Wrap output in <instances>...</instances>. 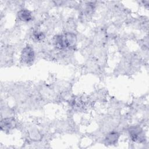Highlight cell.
I'll list each match as a JSON object with an SVG mask.
<instances>
[{"mask_svg":"<svg viewBox=\"0 0 149 149\" xmlns=\"http://www.w3.org/2000/svg\"><path fill=\"white\" fill-rule=\"evenodd\" d=\"M76 42V35L71 33H67L63 35L56 36L54 38V44L56 47L59 49L73 47L75 45Z\"/></svg>","mask_w":149,"mask_h":149,"instance_id":"cell-1","label":"cell"},{"mask_svg":"<svg viewBox=\"0 0 149 149\" xmlns=\"http://www.w3.org/2000/svg\"><path fill=\"white\" fill-rule=\"evenodd\" d=\"M34 58V52L33 48L29 45L24 47L21 54V61L24 63H31Z\"/></svg>","mask_w":149,"mask_h":149,"instance_id":"cell-2","label":"cell"},{"mask_svg":"<svg viewBox=\"0 0 149 149\" xmlns=\"http://www.w3.org/2000/svg\"><path fill=\"white\" fill-rule=\"evenodd\" d=\"M129 132L130 136L133 141L141 142L143 140V134L140 128L138 127H133Z\"/></svg>","mask_w":149,"mask_h":149,"instance_id":"cell-3","label":"cell"},{"mask_svg":"<svg viewBox=\"0 0 149 149\" xmlns=\"http://www.w3.org/2000/svg\"><path fill=\"white\" fill-rule=\"evenodd\" d=\"M15 121L12 118H5L2 120L1 129L3 131H8L14 127Z\"/></svg>","mask_w":149,"mask_h":149,"instance_id":"cell-4","label":"cell"},{"mask_svg":"<svg viewBox=\"0 0 149 149\" xmlns=\"http://www.w3.org/2000/svg\"><path fill=\"white\" fill-rule=\"evenodd\" d=\"M17 18L23 22H29L32 19V16L29 10L22 9L17 13Z\"/></svg>","mask_w":149,"mask_h":149,"instance_id":"cell-5","label":"cell"},{"mask_svg":"<svg viewBox=\"0 0 149 149\" xmlns=\"http://www.w3.org/2000/svg\"><path fill=\"white\" fill-rule=\"evenodd\" d=\"M119 137V134L116 132H111L106 137L105 141L109 144H113L116 143Z\"/></svg>","mask_w":149,"mask_h":149,"instance_id":"cell-6","label":"cell"},{"mask_svg":"<svg viewBox=\"0 0 149 149\" xmlns=\"http://www.w3.org/2000/svg\"><path fill=\"white\" fill-rule=\"evenodd\" d=\"M34 38L38 41L42 40L43 38H44L45 37L44 34L42 32H36V33H34Z\"/></svg>","mask_w":149,"mask_h":149,"instance_id":"cell-7","label":"cell"}]
</instances>
